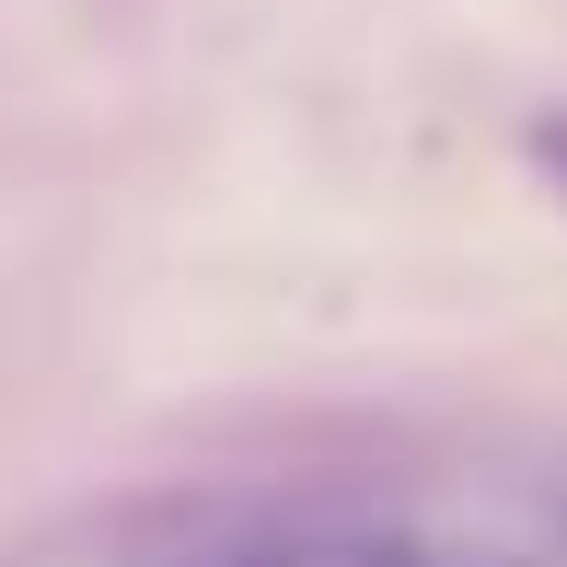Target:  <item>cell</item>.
<instances>
[{
  "instance_id": "6da1fadb",
  "label": "cell",
  "mask_w": 567,
  "mask_h": 567,
  "mask_svg": "<svg viewBox=\"0 0 567 567\" xmlns=\"http://www.w3.org/2000/svg\"><path fill=\"white\" fill-rule=\"evenodd\" d=\"M174 567H417L405 533H359V522H278V533H231Z\"/></svg>"
},
{
  "instance_id": "7a4b0ae2",
  "label": "cell",
  "mask_w": 567,
  "mask_h": 567,
  "mask_svg": "<svg viewBox=\"0 0 567 567\" xmlns=\"http://www.w3.org/2000/svg\"><path fill=\"white\" fill-rule=\"evenodd\" d=\"M522 151H533V174L567 197V116H533V127H522Z\"/></svg>"
},
{
  "instance_id": "3957f363",
  "label": "cell",
  "mask_w": 567,
  "mask_h": 567,
  "mask_svg": "<svg viewBox=\"0 0 567 567\" xmlns=\"http://www.w3.org/2000/svg\"><path fill=\"white\" fill-rule=\"evenodd\" d=\"M417 567H429V556H417Z\"/></svg>"
}]
</instances>
